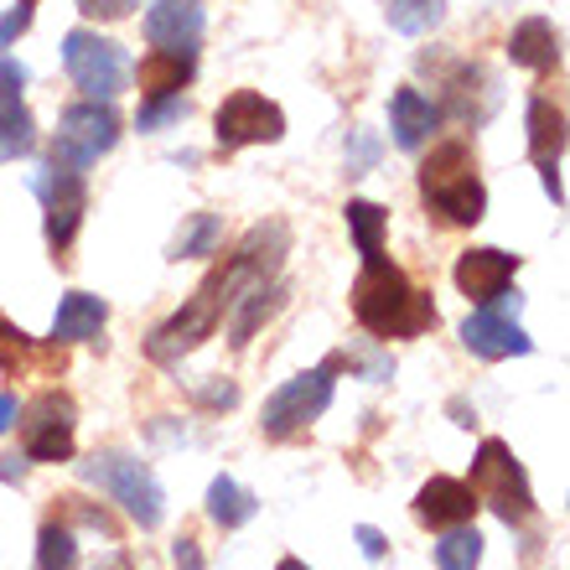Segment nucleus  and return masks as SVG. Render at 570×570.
Returning <instances> with one entry per match:
<instances>
[{"instance_id":"f257e3e1","label":"nucleus","mask_w":570,"mask_h":570,"mask_svg":"<svg viewBox=\"0 0 570 570\" xmlns=\"http://www.w3.org/2000/svg\"><path fill=\"white\" fill-rule=\"evenodd\" d=\"M353 316L374 337H421L435 327V306L425 291L405 281L400 265H390L384 255L363 259L358 281H353Z\"/></svg>"},{"instance_id":"f03ea898","label":"nucleus","mask_w":570,"mask_h":570,"mask_svg":"<svg viewBox=\"0 0 570 570\" xmlns=\"http://www.w3.org/2000/svg\"><path fill=\"white\" fill-rule=\"evenodd\" d=\"M421 197L441 224H478L488 213V187L466 140H441L421 161Z\"/></svg>"},{"instance_id":"7ed1b4c3","label":"nucleus","mask_w":570,"mask_h":570,"mask_svg":"<svg viewBox=\"0 0 570 570\" xmlns=\"http://www.w3.org/2000/svg\"><path fill=\"white\" fill-rule=\"evenodd\" d=\"M78 478L94 482V488H105L115 503H120L140 529H156L166 519V493L150 462L130 456V451H94L89 462H78Z\"/></svg>"},{"instance_id":"20e7f679","label":"nucleus","mask_w":570,"mask_h":570,"mask_svg":"<svg viewBox=\"0 0 570 570\" xmlns=\"http://www.w3.org/2000/svg\"><path fill=\"white\" fill-rule=\"evenodd\" d=\"M332 390H337V358L316 363V368H306V374H296V379H285L281 390L265 400L259 431L271 435V441H291V435H301L306 425H316L322 415H327Z\"/></svg>"},{"instance_id":"39448f33","label":"nucleus","mask_w":570,"mask_h":570,"mask_svg":"<svg viewBox=\"0 0 570 570\" xmlns=\"http://www.w3.org/2000/svg\"><path fill=\"white\" fill-rule=\"evenodd\" d=\"M466 488H472L478 503H488L503 524H524V519H534L529 472L519 466V456H513L498 435H488V441L478 446V462H472V482H466Z\"/></svg>"},{"instance_id":"423d86ee","label":"nucleus","mask_w":570,"mask_h":570,"mask_svg":"<svg viewBox=\"0 0 570 570\" xmlns=\"http://www.w3.org/2000/svg\"><path fill=\"white\" fill-rule=\"evenodd\" d=\"M31 193L42 197V213H47V249L62 259L73 249L83 213H89V181H83V171H73V166L47 161L31 171Z\"/></svg>"},{"instance_id":"0eeeda50","label":"nucleus","mask_w":570,"mask_h":570,"mask_svg":"<svg viewBox=\"0 0 570 570\" xmlns=\"http://www.w3.org/2000/svg\"><path fill=\"white\" fill-rule=\"evenodd\" d=\"M120 140V115L105 105V99H83V105H68L58 120V136H52V161L73 166V171H89L99 156H109Z\"/></svg>"},{"instance_id":"6e6552de","label":"nucleus","mask_w":570,"mask_h":570,"mask_svg":"<svg viewBox=\"0 0 570 570\" xmlns=\"http://www.w3.org/2000/svg\"><path fill=\"white\" fill-rule=\"evenodd\" d=\"M62 68L73 78V89H83V99H115L125 89V73H130V58H125L120 42H109L99 31H68L62 37Z\"/></svg>"},{"instance_id":"1a4fd4ad","label":"nucleus","mask_w":570,"mask_h":570,"mask_svg":"<svg viewBox=\"0 0 570 570\" xmlns=\"http://www.w3.org/2000/svg\"><path fill=\"white\" fill-rule=\"evenodd\" d=\"M73 431H78L73 394L42 390L21 410V456L27 462H73Z\"/></svg>"},{"instance_id":"9d476101","label":"nucleus","mask_w":570,"mask_h":570,"mask_svg":"<svg viewBox=\"0 0 570 570\" xmlns=\"http://www.w3.org/2000/svg\"><path fill=\"white\" fill-rule=\"evenodd\" d=\"M285 136V115L275 99H265V94L255 89H239L228 94L224 105H218V115H213V140H218V150H244V146H271V140Z\"/></svg>"},{"instance_id":"9b49d317","label":"nucleus","mask_w":570,"mask_h":570,"mask_svg":"<svg viewBox=\"0 0 570 570\" xmlns=\"http://www.w3.org/2000/svg\"><path fill=\"white\" fill-rule=\"evenodd\" d=\"M462 343L472 358L482 363H498V358H524L529 347V332L513 322V312H503V306H493V301H482L478 312L462 322Z\"/></svg>"},{"instance_id":"f8f14e48","label":"nucleus","mask_w":570,"mask_h":570,"mask_svg":"<svg viewBox=\"0 0 570 570\" xmlns=\"http://www.w3.org/2000/svg\"><path fill=\"white\" fill-rule=\"evenodd\" d=\"M21 89H27V68L16 58H0V161H16L37 146V120Z\"/></svg>"},{"instance_id":"ddd939ff","label":"nucleus","mask_w":570,"mask_h":570,"mask_svg":"<svg viewBox=\"0 0 570 570\" xmlns=\"http://www.w3.org/2000/svg\"><path fill=\"white\" fill-rule=\"evenodd\" d=\"M140 27H146L150 47L197 52V42H203V6H197V0H150Z\"/></svg>"},{"instance_id":"4468645a","label":"nucleus","mask_w":570,"mask_h":570,"mask_svg":"<svg viewBox=\"0 0 570 570\" xmlns=\"http://www.w3.org/2000/svg\"><path fill=\"white\" fill-rule=\"evenodd\" d=\"M513 271H519V255H503V249H466V255L456 259L451 281H456V291H462L466 301L482 306V301H493L498 291H509Z\"/></svg>"},{"instance_id":"2eb2a0df","label":"nucleus","mask_w":570,"mask_h":570,"mask_svg":"<svg viewBox=\"0 0 570 570\" xmlns=\"http://www.w3.org/2000/svg\"><path fill=\"white\" fill-rule=\"evenodd\" d=\"M478 493L456 478H431L415 493V519L431 529H451V524H472V513H478Z\"/></svg>"},{"instance_id":"dca6fc26","label":"nucleus","mask_w":570,"mask_h":570,"mask_svg":"<svg viewBox=\"0 0 570 570\" xmlns=\"http://www.w3.org/2000/svg\"><path fill=\"white\" fill-rule=\"evenodd\" d=\"M441 105H431L421 89H400L390 99V130H394V146L400 150H421L425 140L441 130Z\"/></svg>"},{"instance_id":"f3484780","label":"nucleus","mask_w":570,"mask_h":570,"mask_svg":"<svg viewBox=\"0 0 570 570\" xmlns=\"http://www.w3.org/2000/svg\"><path fill=\"white\" fill-rule=\"evenodd\" d=\"M109 322V306L105 296H89V291H68L58 301V316H52V343L68 347V343H89L99 337V327Z\"/></svg>"},{"instance_id":"a211bd4d","label":"nucleus","mask_w":570,"mask_h":570,"mask_svg":"<svg viewBox=\"0 0 570 570\" xmlns=\"http://www.w3.org/2000/svg\"><path fill=\"white\" fill-rule=\"evenodd\" d=\"M31 368H42V374H62V347L58 343L37 347L27 332L16 327V322L0 316V374L21 379V374H31Z\"/></svg>"},{"instance_id":"6ab92c4d","label":"nucleus","mask_w":570,"mask_h":570,"mask_svg":"<svg viewBox=\"0 0 570 570\" xmlns=\"http://www.w3.org/2000/svg\"><path fill=\"white\" fill-rule=\"evenodd\" d=\"M197 73V52H177V47H156L140 58V94L156 99V94H181Z\"/></svg>"},{"instance_id":"aec40b11","label":"nucleus","mask_w":570,"mask_h":570,"mask_svg":"<svg viewBox=\"0 0 570 570\" xmlns=\"http://www.w3.org/2000/svg\"><path fill=\"white\" fill-rule=\"evenodd\" d=\"M509 58L519 62V68H534V73L556 68V62H560V31L550 27L544 16H529V21H519V27H513Z\"/></svg>"},{"instance_id":"412c9836","label":"nucleus","mask_w":570,"mask_h":570,"mask_svg":"<svg viewBox=\"0 0 570 570\" xmlns=\"http://www.w3.org/2000/svg\"><path fill=\"white\" fill-rule=\"evenodd\" d=\"M529 156L560 161L566 156V109L550 99H529Z\"/></svg>"},{"instance_id":"4be33fe9","label":"nucleus","mask_w":570,"mask_h":570,"mask_svg":"<svg viewBox=\"0 0 570 570\" xmlns=\"http://www.w3.org/2000/svg\"><path fill=\"white\" fill-rule=\"evenodd\" d=\"M255 493H244L234 478H213V488H208V519L218 529H244L249 519H255Z\"/></svg>"},{"instance_id":"5701e85b","label":"nucleus","mask_w":570,"mask_h":570,"mask_svg":"<svg viewBox=\"0 0 570 570\" xmlns=\"http://www.w3.org/2000/svg\"><path fill=\"white\" fill-rule=\"evenodd\" d=\"M347 228H353V244H358L363 259L384 255V228H390V213L379 208V203H363V197H353L347 203Z\"/></svg>"},{"instance_id":"b1692460","label":"nucleus","mask_w":570,"mask_h":570,"mask_svg":"<svg viewBox=\"0 0 570 570\" xmlns=\"http://www.w3.org/2000/svg\"><path fill=\"white\" fill-rule=\"evenodd\" d=\"M218 244H224V218H218V213H193L187 228L177 234V244H171V259L218 255Z\"/></svg>"},{"instance_id":"393cba45","label":"nucleus","mask_w":570,"mask_h":570,"mask_svg":"<svg viewBox=\"0 0 570 570\" xmlns=\"http://www.w3.org/2000/svg\"><path fill=\"white\" fill-rule=\"evenodd\" d=\"M37 570H78V540L68 519H47L37 534Z\"/></svg>"},{"instance_id":"a878e982","label":"nucleus","mask_w":570,"mask_h":570,"mask_svg":"<svg viewBox=\"0 0 570 570\" xmlns=\"http://www.w3.org/2000/svg\"><path fill=\"white\" fill-rule=\"evenodd\" d=\"M384 16H390L394 31H405V37H425V31H435L441 21H446V0H390Z\"/></svg>"},{"instance_id":"bb28decb","label":"nucleus","mask_w":570,"mask_h":570,"mask_svg":"<svg viewBox=\"0 0 570 570\" xmlns=\"http://www.w3.org/2000/svg\"><path fill=\"white\" fill-rule=\"evenodd\" d=\"M435 566L441 570H478L482 566V534L472 524H451L435 544Z\"/></svg>"},{"instance_id":"cd10ccee","label":"nucleus","mask_w":570,"mask_h":570,"mask_svg":"<svg viewBox=\"0 0 570 570\" xmlns=\"http://www.w3.org/2000/svg\"><path fill=\"white\" fill-rule=\"evenodd\" d=\"M177 120H187V99H181V94H156V99H146V105L136 109L140 136H156L161 125H177Z\"/></svg>"},{"instance_id":"c85d7f7f","label":"nucleus","mask_w":570,"mask_h":570,"mask_svg":"<svg viewBox=\"0 0 570 570\" xmlns=\"http://www.w3.org/2000/svg\"><path fill=\"white\" fill-rule=\"evenodd\" d=\"M136 6L140 0H78V11L89 16V21H125Z\"/></svg>"},{"instance_id":"c756f323","label":"nucleus","mask_w":570,"mask_h":570,"mask_svg":"<svg viewBox=\"0 0 570 570\" xmlns=\"http://www.w3.org/2000/svg\"><path fill=\"white\" fill-rule=\"evenodd\" d=\"M27 27H31V0H16L11 11L0 16V52H6V47H11Z\"/></svg>"},{"instance_id":"7c9ffc66","label":"nucleus","mask_w":570,"mask_h":570,"mask_svg":"<svg viewBox=\"0 0 570 570\" xmlns=\"http://www.w3.org/2000/svg\"><path fill=\"white\" fill-rule=\"evenodd\" d=\"M171 560H177V570H203V550H197L193 534H181V540L171 544Z\"/></svg>"},{"instance_id":"2f4dec72","label":"nucleus","mask_w":570,"mask_h":570,"mask_svg":"<svg viewBox=\"0 0 570 570\" xmlns=\"http://www.w3.org/2000/svg\"><path fill=\"white\" fill-rule=\"evenodd\" d=\"M374 156H379V146H374V140L363 136V130H353V156H347V171L358 177V171H363V166H368V161H374Z\"/></svg>"},{"instance_id":"473e14b6","label":"nucleus","mask_w":570,"mask_h":570,"mask_svg":"<svg viewBox=\"0 0 570 570\" xmlns=\"http://www.w3.org/2000/svg\"><path fill=\"white\" fill-rule=\"evenodd\" d=\"M540 177H544V193L556 197V208L566 203V187H560V161H540Z\"/></svg>"},{"instance_id":"72a5a7b5","label":"nucleus","mask_w":570,"mask_h":570,"mask_svg":"<svg viewBox=\"0 0 570 570\" xmlns=\"http://www.w3.org/2000/svg\"><path fill=\"white\" fill-rule=\"evenodd\" d=\"M358 544H363V556H368V560L384 556V534H379V529H368V524H358Z\"/></svg>"},{"instance_id":"f704fd0d","label":"nucleus","mask_w":570,"mask_h":570,"mask_svg":"<svg viewBox=\"0 0 570 570\" xmlns=\"http://www.w3.org/2000/svg\"><path fill=\"white\" fill-rule=\"evenodd\" d=\"M21 472H27V456H0V478H16V482H21Z\"/></svg>"},{"instance_id":"c9c22d12","label":"nucleus","mask_w":570,"mask_h":570,"mask_svg":"<svg viewBox=\"0 0 570 570\" xmlns=\"http://www.w3.org/2000/svg\"><path fill=\"white\" fill-rule=\"evenodd\" d=\"M11 421H16V400L11 394H0V435L11 431Z\"/></svg>"},{"instance_id":"e433bc0d","label":"nucleus","mask_w":570,"mask_h":570,"mask_svg":"<svg viewBox=\"0 0 570 570\" xmlns=\"http://www.w3.org/2000/svg\"><path fill=\"white\" fill-rule=\"evenodd\" d=\"M99 570H140V566H136V556H125V550H120V556L109 560V566H99Z\"/></svg>"},{"instance_id":"4c0bfd02","label":"nucleus","mask_w":570,"mask_h":570,"mask_svg":"<svg viewBox=\"0 0 570 570\" xmlns=\"http://www.w3.org/2000/svg\"><path fill=\"white\" fill-rule=\"evenodd\" d=\"M275 570H312V566H301L296 556H285V560H281V566H275Z\"/></svg>"}]
</instances>
